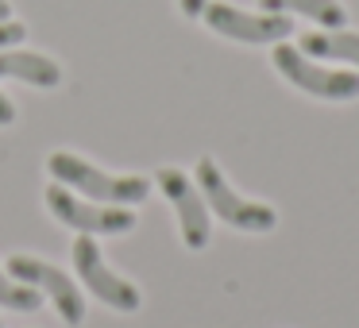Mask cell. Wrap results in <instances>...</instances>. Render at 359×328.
<instances>
[{"label":"cell","mask_w":359,"mask_h":328,"mask_svg":"<svg viewBox=\"0 0 359 328\" xmlns=\"http://www.w3.org/2000/svg\"><path fill=\"white\" fill-rule=\"evenodd\" d=\"M158 189H163L166 201H170L174 212H178V228H182L186 247H194V251L209 247V235H212L209 205H205L201 189L186 178V170H178V166H163V170H158Z\"/></svg>","instance_id":"obj_8"},{"label":"cell","mask_w":359,"mask_h":328,"mask_svg":"<svg viewBox=\"0 0 359 328\" xmlns=\"http://www.w3.org/2000/svg\"><path fill=\"white\" fill-rule=\"evenodd\" d=\"M201 20L209 32L236 43H286L294 35V20L282 12H243L236 4H220V0H209Z\"/></svg>","instance_id":"obj_4"},{"label":"cell","mask_w":359,"mask_h":328,"mask_svg":"<svg viewBox=\"0 0 359 328\" xmlns=\"http://www.w3.org/2000/svg\"><path fill=\"white\" fill-rule=\"evenodd\" d=\"M302 55L317 58V62H348L359 70V35L355 32H313L302 39Z\"/></svg>","instance_id":"obj_10"},{"label":"cell","mask_w":359,"mask_h":328,"mask_svg":"<svg viewBox=\"0 0 359 328\" xmlns=\"http://www.w3.org/2000/svg\"><path fill=\"white\" fill-rule=\"evenodd\" d=\"M4 20H12V4H8V0H0V24H4Z\"/></svg>","instance_id":"obj_16"},{"label":"cell","mask_w":359,"mask_h":328,"mask_svg":"<svg viewBox=\"0 0 359 328\" xmlns=\"http://www.w3.org/2000/svg\"><path fill=\"white\" fill-rule=\"evenodd\" d=\"M47 209L55 212V220H62L66 228H78L86 235H120L132 232L135 217L124 209V205H89L78 201L74 193H66L62 186H47Z\"/></svg>","instance_id":"obj_6"},{"label":"cell","mask_w":359,"mask_h":328,"mask_svg":"<svg viewBox=\"0 0 359 328\" xmlns=\"http://www.w3.org/2000/svg\"><path fill=\"white\" fill-rule=\"evenodd\" d=\"M47 170L55 174L58 186H74L81 193H89L93 201H109V205H140L151 193V182L140 178V174H104L93 163L70 155V151H55L47 158Z\"/></svg>","instance_id":"obj_1"},{"label":"cell","mask_w":359,"mask_h":328,"mask_svg":"<svg viewBox=\"0 0 359 328\" xmlns=\"http://www.w3.org/2000/svg\"><path fill=\"white\" fill-rule=\"evenodd\" d=\"M8 274L16 282H24V286H35L39 294H47L50 301H55L58 317H62L70 328H78L81 320H86V297H81V289L74 286L58 266L43 263V259H35V255H12L8 259Z\"/></svg>","instance_id":"obj_7"},{"label":"cell","mask_w":359,"mask_h":328,"mask_svg":"<svg viewBox=\"0 0 359 328\" xmlns=\"http://www.w3.org/2000/svg\"><path fill=\"white\" fill-rule=\"evenodd\" d=\"M24 35H27L24 24H16V20H4V24H0V50H8V47H16V43H24Z\"/></svg>","instance_id":"obj_13"},{"label":"cell","mask_w":359,"mask_h":328,"mask_svg":"<svg viewBox=\"0 0 359 328\" xmlns=\"http://www.w3.org/2000/svg\"><path fill=\"white\" fill-rule=\"evenodd\" d=\"M178 8H182V16H201L205 8H209V0H178Z\"/></svg>","instance_id":"obj_14"},{"label":"cell","mask_w":359,"mask_h":328,"mask_svg":"<svg viewBox=\"0 0 359 328\" xmlns=\"http://www.w3.org/2000/svg\"><path fill=\"white\" fill-rule=\"evenodd\" d=\"M197 189H201L205 205H209L224 224L240 228V232H271V228L278 224V212L263 201L240 197L228 186V178L220 174V166L212 163V158H201V163H197Z\"/></svg>","instance_id":"obj_3"},{"label":"cell","mask_w":359,"mask_h":328,"mask_svg":"<svg viewBox=\"0 0 359 328\" xmlns=\"http://www.w3.org/2000/svg\"><path fill=\"white\" fill-rule=\"evenodd\" d=\"M74 266H78V278L93 289V297H97V301H104L109 309L135 313L143 305L140 289H135L128 278H120V274L109 271V263H104L101 247L93 243V235L81 232L78 240H74Z\"/></svg>","instance_id":"obj_5"},{"label":"cell","mask_w":359,"mask_h":328,"mask_svg":"<svg viewBox=\"0 0 359 328\" xmlns=\"http://www.w3.org/2000/svg\"><path fill=\"white\" fill-rule=\"evenodd\" d=\"M0 78H16L35 89H58L62 86V66L35 50H0Z\"/></svg>","instance_id":"obj_9"},{"label":"cell","mask_w":359,"mask_h":328,"mask_svg":"<svg viewBox=\"0 0 359 328\" xmlns=\"http://www.w3.org/2000/svg\"><path fill=\"white\" fill-rule=\"evenodd\" d=\"M274 70L290 81L302 93H313L320 101H355L359 97V74L351 70H328L317 58L302 55V47H290V43H274L271 55Z\"/></svg>","instance_id":"obj_2"},{"label":"cell","mask_w":359,"mask_h":328,"mask_svg":"<svg viewBox=\"0 0 359 328\" xmlns=\"http://www.w3.org/2000/svg\"><path fill=\"white\" fill-rule=\"evenodd\" d=\"M39 289L35 286H24V282H16L12 274H4L0 271V305L4 309H12V313H35L39 309Z\"/></svg>","instance_id":"obj_12"},{"label":"cell","mask_w":359,"mask_h":328,"mask_svg":"<svg viewBox=\"0 0 359 328\" xmlns=\"http://www.w3.org/2000/svg\"><path fill=\"white\" fill-rule=\"evenodd\" d=\"M263 12H282V16H305L313 24H320L325 32L348 24V12H344L340 0H259Z\"/></svg>","instance_id":"obj_11"},{"label":"cell","mask_w":359,"mask_h":328,"mask_svg":"<svg viewBox=\"0 0 359 328\" xmlns=\"http://www.w3.org/2000/svg\"><path fill=\"white\" fill-rule=\"evenodd\" d=\"M12 120H16V104H12L8 97L0 93V128H8Z\"/></svg>","instance_id":"obj_15"}]
</instances>
